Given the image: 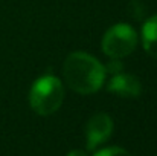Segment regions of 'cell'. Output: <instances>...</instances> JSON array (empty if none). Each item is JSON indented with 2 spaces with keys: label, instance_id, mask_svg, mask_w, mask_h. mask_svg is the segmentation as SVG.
I'll use <instances>...</instances> for the list:
<instances>
[{
  "label": "cell",
  "instance_id": "cell-1",
  "mask_svg": "<svg viewBox=\"0 0 157 156\" xmlns=\"http://www.w3.org/2000/svg\"><path fill=\"white\" fill-rule=\"evenodd\" d=\"M63 74L69 89L81 95L98 92L105 80V67L86 52L70 54L64 61Z\"/></svg>",
  "mask_w": 157,
  "mask_h": 156
},
{
  "label": "cell",
  "instance_id": "cell-2",
  "mask_svg": "<svg viewBox=\"0 0 157 156\" xmlns=\"http://www.w3.org/2000/svg\"><path fill=\"white\" fill-rule=\"evenodd\" d=\"M63 100V83L53 75H44L38 78L29 90V106L35 113L41 116L55 113L61 107Z\"/></svg>",
  "mask_w": 157,
  "mask_h": 156
},
{
  "label": "cell",
  "instance_id": "cell-3",
  "mask_svg": "<svg viewBox=\"0 0 157 156\" xmlns=\"http://www.w3.org/2000/svg\"><path fill=\"white\" fill-rule=\"evenodd\" d=\"M102 52L110 58H124L137 46V34L127 23L111 26L102 37Z\"/></svg>",
  "mask_w": 157,
  "mask_h": 156
},
{
  "label": "cell",
  "instance_id": "cell-4",
  "mask_svg": "<svg viewBox=\"0 0 157 156\" xmlns=\"http://www.w3.org/2000/svg\"><path fill=\"white\" fill-rule=\"evenodd\" d=\"M113 133V119L107 113L93 115L86 126V139L87 150H95L111 136Z\"/></svg>",
  "mask_w": 157,
  "mask_h": 156
},
{
  "label": "cell",
  "instance_id": "cell-5",
  "mask_svg": "<svg viewBox=\"0 0 157 156\" xmlns=\"http://www.w3.org/2000/svg\"><path fill=\"white\" fill-rule=\"evenodd\" d=\"M107 90L122 98H137L142 92V83L136 75L116 74L107 84Z\"/></svg>",
  "mask_w": 157,
  "mask_h": 156
},
{
  "label": "cell",
  "instance_id": "cell-6",
  "mask_svg": "<svg viewBox=\"0 0 157 156\" xmlns=\"http://www.w3.org/2000/svg\"><path fill=\"white\" fill-rule=\"evenodd\" d=\"M142 45L147 54L157 58V15L150 17L142 28Z\"/></svg>",
  "mask_w": 157,
  "mask_h": 156
},
{
  "label": "cell",
  "instance_id": "cell-7",
  "mask_svg": "<svg viewBox=\"0 0 157 156\" xmlns=\"http://www.w3.org/2000/svg\"><path fill=\"white\" fill-rule=\"evenodd\" d=\"M93 156H131L130 152H127L122 147H105L98 150Z\"/></svg>",
  "mask_w": 157,
  "mask_h": 156
},
{
  "label": "cell",
  "instance_id": "cell-8",
  "mask_svg": "<svg viewBox=\"0 0 157 156\" xmlns=\"http://www.w3.org/2000/svg\"><path fill=\"white\" fill-rule=\"evenodd\" d=\"M105 72L113 74V75L124 72V64H122V61H121L119 58H111V60L107 63V66H105Z\"/></svg>",
  "mask_w": 157,
  "mask_h": 156
},
{
  "label": "cell",
  "instance_id": "cell-9",
  "mask_svg": "<svg viewBox=\"0 0 157 156\" xmlns=\"http://www.w3.org/2000/svg\"><path fill=\"white\" fill-rule=\"evenodd\" d=\"M67 156H89L84 150H79V149H75V150H70Z\"/></svg>",
  "mask_w": 157,
  "mask_h": 156
}]
</instances>
